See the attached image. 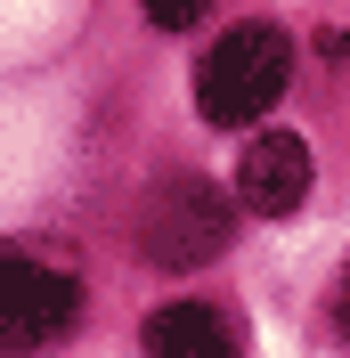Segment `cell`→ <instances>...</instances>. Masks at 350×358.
Returning <instances> with one entry per match:
<instances>
[{
	"label": "cell",
	"instance_id": "6da1fadb",
	"mask_svg": "<svg viewBox=\"0 0 350 358\" xmlns=\"http://www.w3.org/2000/svg\"><path fill=\"white\" fill-rule=\"evenodd\" d=\"M285 73H293V41H285L277 24H237L228 41H212L196 73V106L212 114L220 131H237V122H261V106L285 98Z\"/></svg>",
	"mask_w": 350,
	"mask_h": 358
},
{
	"label": "cell",
	"instance_id": "7a4b0ae2",
	"mask_svg": "<svg viewBox=\"0 0 350 358\" xmlns=\"http://www.w3.org/2000/svg\"><path fill=\"white\" fill-rule=\"evenodd\" d=\"M228 228H237V212H228V196L204 187V179H172V187H155L147 212H139V236H147V261H155V268H196V261H212V252L228 245Z\"/></svg>",
	"mask_w": 350,
	"mask_h": 358
},
{
	"label": "cell",
	"instance_id": "3957f363",
	"mask_svg": "<svg viewBox=\"0 0 350 358\" xmlns=\"http://www.w3.org/2000/svg\"><path fill=\"white\" fill-rule=\"evenodd\" d=\"M82 293H74L66 268L33 261V252H0V350H24V342L66 334Z\"/></svg>",
	"mask_w": 350,
	"mask_h": 358
},
{
	"label": "cell",
	"instance_id": "277c9868",
	"mask_svg": "<svg viewBox=\"0 0 350 358\" xmlns=\"http://www.w3.org/2000/svg\"><path fill=\"white\" fill-rule=\"evenodd\" d=\"M237 196H244V212H261V220L293 212V203L309 196V147L293 131H261L237 155Z\"/></svg>",
	"mask_w": 350,
	"mask_h": 358
},
{
	"label": "cell",
	"instance_id": "5b68a950",
	"mask_svg": "<svg viewBox=\"0 0 350 358\" xmlns=\"http://www.w3.org/2000/svg\"><path fill=\"white\" fill-rule=\"evenodd\" d=\"M147 350L155 358H228V350H244V326L228 310L179 301V310H155L147 317Z\"/></svg>",
	"mask_w": 350,
	"mask_h": 358
},
{
	"label": "cell",
	"instance_id": "8992f818",
	"mask_svg": "<svg viewBox=\"0 0 350 358\" xmlns=\"http://www.w3.org/2000/svg\"><path fill=\"white\" fill-rule=\"evenodd\" d=\"M204 8H212V0H147V17L163 24V33H188V24L204 17Z\"/></svg>",
	"mask_w": 350,
	"mask_h": 358
},
{
	"label": "cell",
	"instance_id": "52a82bcc",
	"mask_svg": "<svg viewBox=\"0 0 350 358\" xmlns=\"http://www.w3.org/2000/svg\"><path fill=\"white\" fill-rule=\"evenodd\" d=\"M334 57H342V66H350V33H334Z\"/></svg>",
	"mask_w": 350,
	"mask_h": 358
},
{
	"label": "cell",
	"instance_id": "ba28073f",
	"mask_svg": "<svg viewBox=\"0 0 350 358\" xmlns=\"http://www.w3.org/2000/svg\"><path fill=\"white\" fill-rule=\"evenodd\" d=\"M342 326H350V268H342Z\"/></svg>",
	"mask_w": 350,
	"mask_h": 358
}]
</instances>
